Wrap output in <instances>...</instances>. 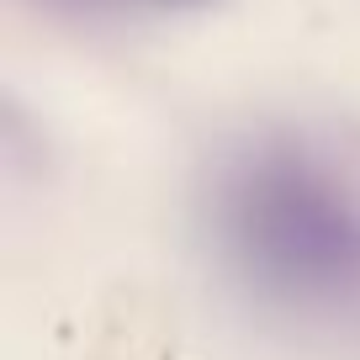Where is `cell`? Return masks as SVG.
<instances>
[{
  "instance_id": "cell-2",
  "label": "cell",
  "mask_w": 360,
  "mask_h": 360,
  "mask_svg": "<svg viewBox=\"0 0 360 360\" xmlns=\"http://www.w3.org/2000/svg\"><path fill=\"white\" fill-rule=\"evenodd\" d=\"M165 6H207V0H165Z\"/></svg>"
},
{
  "instance_id": "cell-1",
  "label": "cell",
  "mask_w": 360,
  "mask_h": 360,
  "mask_svg": "<svg viewBox=\"0 0 360 360\" xmlns=\"http://www.w3.org/2000/svg\"><path fill=\"white\" fill-rule=\"evenodd\" d=\"M223 238L255 286L286 302L360 292V202L307 154H259L223 186Z\"/></svg>"
}]
</instances>
